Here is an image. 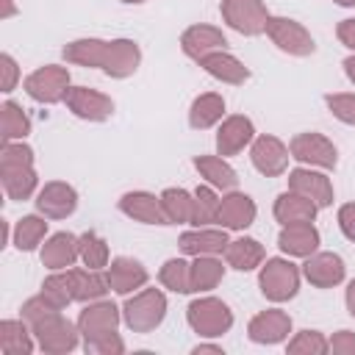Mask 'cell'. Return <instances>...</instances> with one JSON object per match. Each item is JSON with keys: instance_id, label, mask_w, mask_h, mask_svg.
Wrapping results in <instances>:
<instances>
[{"instance_id": "obj_1", "label": "cell", "mask_w": 355, "mask_h": 355, "mask_svg": "<svg viewBox=\"0 0 355 355\" xmlns=\"http://www.w3.org/2000/svg\"><path fill=\"white\" fill-rule=\"evenodd\" d=\"M0 183L8 200H28L36 191L33 150L25 141H3L0 147Z\"/></svg>"}, {"instance_id": "obj_2", "label": "cell", "mask_w": 355, "mask_h": 355, "mask_svg": "<svg viewBox=\"0 0 355 355\" xmlns=\"http://www.w3.org/2000/svg\"><path fill=\"white\" fill-rule=\"evenodd\" d=\"M166 316V297L161 288H141L122 305V322L133 333H150L155 330Z\"/></svg>"}, {"instance_id": "obj_3", "label": "cell", "mask_w": 355, "mask_h": 355, "mask_svg": "<svg viewBox=\"0 0 355 355\" xmlns=\"http://www.w3.org/2000/svg\"><path fill=\"white\" fill-rule=\"evenodd\" d=\"M189 327L202 338H219L233 327V311L216 297H197L186 308Z\"/></svg>"}, {"instance_id": "obj_4", "label": "cell", "mask_w": 355, "mask_h": 355, "mask_svg": "<svg viewBox=\"0 0 355 355\" xmlns=\"http://www.w3.org/2000/svg\"><path fill=\"white\" fill-rule=\"evenodd\" d=\"M261 294L272 302H288L300 291V269L288 258H266L258 272Z\"/></svg>"}, {"instance_id": "obj_5", "label": "cell", "mask_w": 355, "mask_h": 355, "mask_svg": "<svg viewBox=\"0 0 355 355\" xmlns=\"http://www.w3.org/2000/svg\"><path fill=\"white\" fill-rule=\"evenodd\" d=\"M33 330V338H36V347L47 355H67L78 347L80 341V330L78 324H72L61 311L42 319L39 324L31 327Z\"/></svg>"}, {"instance_id": "obj_6", "label": "cell", "mask_w": 355, "mask_h": 355, "mask_svg": "<svg viewBox=\"0 0 355 355\" xmlns=\"http://www.w3.org/2000/svg\"><path fill=\"white\" fill-rule=\"evenodd\" d=\"M119 322H122V308H116L114 302H108V300L86 302V308L78 316V330H80V338H83V349L92 347L94 341L116 333Z\"/></svg>"}, {"instance_id": "obj_7", "label": "cell", "mask_w": 355, "mask_h": 355, "mask_svg": "<svg viewBox=\"0 0 355 355\" xmlns=\"http://www.w3.org/2000/svg\"><path fill=\"white\" fill-rule=\"evenodd\" d=\"M25 92L31 100H36L42 105L64 103V97L69 92V69L58 67V64H44L25 78Z\"/></svg>"}, {"instance_id": "obj_8", "label": "cell", "mask_w": 355, "mask_h": 355, "mask_svg": "<svg viewBox=\"0 0 355 355\" xmlns=\"http://www.w3.org/2000/svg\"><path fill=\"white\" fill-rule=\"evenodd\" d=\"M222 19L227 22V28H233L241 36H261L266 33V22H269V11L263 0H222L219 3Z\"/></svg>"}, {"instance_id": "obj_9", "label": "cell", "mask_w": 355, "mask_h": 355, "mask_svg": "<svg viewBox=\"0 0 355 355\" xmlns=\"http://www.w3.org/2000/svg\"><path fill=\"white\" fill-rule=\"evenodd\" d=\"M288 153L294 161H300L302 166H313V169H336V164H338L336 144L327 136L313 133V130L297 133L288 141Z\"/></svg>"}, {"instance_id": "obj_10", "label": "cell", "mask_w": 355, "mask_h": 355, "mask_svg": "<svg viewBox=\"0 0 355 355\" xmlns=\"http://www.w3.org/2000/svg\"><path fill=\"white\" fill-rule=\"evenodd\" d=\"M266 36L272 39V44L288 55H297V58H305L316 50V42L311 36V31L297 22V19H288V17H269L266 22Z\"/></svg>"}, {"instance_id": "obj_11", "label": "cell", "mask_w": 355, "mask_h": 355, "mask_svg": "<svg viewBox=\"0 0 355 355\" xmlns=\"http://www.w3.org/2000/svg\"><path fill=\"white\" fill-rule=\"evenodd\" d=\"M64 103L78 119H86V122H105L114 114V100L89 86H69Z\"/></svg>"}, {"instance_id": "obj_12", "label": "cell", "mask_w": 355, "mask_h": 355, "mask_svg": "<svg viewBox=\"0 0 355 355\" xmlns=\"http://www.w3.org/2000/svg\"><path fill=\"white\" fill-rule=\"evenodd\" d=\"M288 158H291V153H288V147H286L277 136L263 133V136H255V139H252L250 161H252V166H255L263 178H277V175H283V172L288 169Z\"/></svg>"}, {"instance_id": "obj_13", "label": "cell", "mask_w": 355, "mask_h": 355, "mask_svg": "<svg viewBox=\"0 0 355 355\" xmlns=\"http://www.w3.org/2000/svg\"><path fill=\"white\" fill-rule=\"evenodd\" d=\"M36 211L47 219H67L78 208V191L64 180H50L36 191Z\"/></svg>"}, {"instance_id": "obj_14", "label": "cell", "mask_w": 355, "mask_h": 355, "mask_svg": "<svg viewBox=\"0 0 355 355\" xmlns=\"http://www.w3.org/2000/svg\"><path fill=\"white\" fill-rule=\"evenodd\" d=\"M291 333V316L280 308H266L255 313L247 324V336L255 344H280Z\"/></svg>"}, {"instance_id": "obj_15", "label": "cell", "mask_w": 355, "mask_h": 355, "mask_svg": "<svg viewBox=\"0 0 355 355\" xmlns=\"http://www.w3.org/2000/svg\"><path fill=\"white\" fill-rule=\"evenodd\" d=\"M252 139H255V125L250 116H244V114L225 116L216 130V155H222V158L236 155L247 144H252Z\"/></svg>"}, {"instance_id": "obj_16", "label": "cell", "mask_w": 355, "mask_h": 355, "mask_svg": "<svg viewBox=\"0 0 355 355\" xmlns=\"http://www.w3.org/2000/svg\"><path fill=\"white\" fill-rule=\"evenodd\" d=\"M288 189L313 200L319 208L333 205V183L324 172H316L313 166H297L288 172Z\"/></svg>"}, {"instance_id": "obj_17", "label": "cell", "mask_w": 355, "mask_h": 355, "mask_svg": "<svg viewBox=\"0 0 355 355\" xmlns=\"http://www.w3.org/2000/svg\"><path fill=\"white\" fill-rule=\"evenodd\" d=\"M255 200L244 191H227L222 200H219V211H216V225L225 227V230H244L255 222Z\"/></svg>"}, {"instance_id": "obj_18", "label": "cell", "mask_w": 355, "mask_h": 355, "mask_svg": "<svg viewBox=\"0 0 355 355\" xmlns=\"http://www.w3.org/2000/svg\"><path fill=\"white\" fill-rule=\"evenodd\" d=\"M302 275H305V280H308L311 286H316V288H333V286H338V283L344 280L347 266H344L341 255H336V252H319V250H316L313 255L305 258Z\"/></svg>"}, {"instance_id": "obj_19", "label": "cell", "mask_w": 355, "mask_h": 355, "mask_svg": "<svg viewBox=\"0 0 355 355\" xmlns=\"http://www.w3.org/2000/svg\"><path fill=\"white\" fill-rule=\"evenodd\" d=\"M180 47H183V53H186L191 61L200 64L205 55L225 50V47H227V39H225V33H222L219 28H214V25H191V28L183 31Z\"/></svg>"}, {"instance_id": "obj_20", "label": "cell", "mask_w": 355, "mask_h": 355, "mask_svg": "<svg viewBox=\"0 0 355 355\" xmlns=\"http://www.w3.org/2000/svg\"><path fill=\"white\" fill-rule=\"evenodd\" d=\"M119 211L141 225H169L161 197H155L150 191H125L119 197Z\"/></svg>"}, {"instance_id": "obj_21", "label": "cell", "mask_w": 355, "mask_h": 355, "mask_svg": "<svg viewBox=\"0 0 355 355\" xmlns=\"http://www.w3.org/2000/svg\"><path fill=\"white\" fill-rule=\"evenodd\" d=\"M67 64H78V67H89V69H105L108 55H111V42L105 39H75L69 44H64L61 50Z\"/></svg>"}, {"instance_id": "obj_22", "label": "cell", "mask_w": 355, "mask_h": 355, "mask_svg": "<svg viewBox=\"0 0 355 355\" xmlns=\"http://www.w3.org/2000/svg\"><path fill=\"white\" fill-rule=\"evenodd\" d=\"M105 275H108L111 291H114V294H122V297L133 294L136 288H144V286H147V277H150V275H147V269L141 266V261L128 258V255L114 258Z\"/></svg>"}, {"instance_id": "obj_23", "label": "cell", "mask_w": 355, "mask_h": 355, "mask_svg": "<svg viewBox=\"0 0 355 355\" xmlns=\"http://www.w3.org/2000/svg\"><path fill=\"white\" fill-rule=\"evenodd\" d=\"M277 247L288 258H308L319 250V230L313 222H297V225H283L277 236Z\"/></svg>"}, {"instance_id": "obj_24", "label": "cell", "mask_w": 355, "mask_h": 355, "mask_svg": "<svg viewBox=\"0 0 355 355\" xmlns=\"http://www.w3.org/2000/svg\"><path fill=\"white\" fill-rule=\"evenodd\" d=\"M227 230L225 227H194V230H186L178 244H180V252L183 255H219L225 252L227 247Z\"/></svg>"}, {"instance_id": "obj_25", "label": "cell", "mask_w": 355, "mask_h": 355, "mask_svg": "<svg viewBox=\"0 0 355 355\" xmlns=\"http://www.w3.org/2000/svg\"><path fill=\"white\" fill-rule=\"evenodd\" d=\"M42 263L50 269V272H58V269H72V263L80 258V250H78V236L61 230V233H53L50 239H44L42 244Z\"/></svg>"}, {"instance_id": "obj_26", "label": "cell", "mask_w": 355, "mask_h": 355, "mask_svg": "<svg viewBox=\"0 0 355 355\" xmlns=\"http://www.w3.org/2000/svg\"><path fill=\"white\" fill-rule=\"evenodd\" d=\"M316 211H319V205L313 202V200H308V197H302V194H297V191H283L277 200H275V208H272V214H275V219L280 222V225H297V222H313L316 219Z\"/></svg>"}, {"instance_id": "obj_27", "label": "cell", "mask_w": 355, "mask_h": 355, "mask_svg": "<svg viewBox=\"0 0 355 355\" xmlns=\"http://www.w3.org/2000/svg\"><path fill=\"white\" fill-rule=\"evenodd\" d=\"M141 64V50L133 39H111V55H108V64H105V75L108 78H130Z\"/></svg>"}, {"instance_id": "obj_28", "label": "cell", "mask_w": 355, "mask_h": 355, "mask_svg": "<svg viewBox=\"0 0 355 355\" xmlns=\"http://www.w3.org/2000/svg\"><path fill=\"white\" fill-rule=\"evenodd\" d=\"M200 67H202L211 78H216V80H222V83H230V86H241L244 80H250V69H247L233 53H227V50H219V53L205 55V58L200 61Z\"/></svg>"}, {"instance_id": "obj_29", "label": "cell", "mask_w": 355, "mask_h": 355, "mask_svg": "<svg viewBox=\"0 0 355 355\" xmlns=\"http://www.w3.org/2000/svg\"><path fill=\"white\" fill-rule=\"evenodd\" d=\"M225 263L236 272H252L263 263L266 252H263V244L258 239H250V236H241L236 241H227L225 247Z\"/></svg>"}, {"instance_id": "obj_30", "label": "cell", "mask_w": 355, "mask_h": 355, "mask_svg": "<svg viewBox=\"0 0 355 355\" xmlns=\"http://www.w3.org/2000/svg\"><path fill=\"white\" fill-rule=\"evenodd\" d=\"M194 169H197L200 178H205V183L214 186V189L233 191V189L239 186L236 169H233L222 155H197V158H194Z\"/></svg>"}, {"instance_id": "obj_31", "label": "cell", "mask_w": 355, "mask_h": 355, "mask_svg": "<svg viewBox=\"0 0 355 355\" xmlns=\"http://www.w3.org/2000/svg\"><path fill=\"white\" fill-rule=\"evenodd\" d=\"M33 330L25 319H3L0 322V349L3 355H31L33 352Z\"/></svg>"}, {"instance_id": "obj_32", "label": "cell", "mask_w": 355, "mask_h": 355, "mask_svg": "<svg viewBox=\"0 0 355 355\" xmlns=\"http://www.w3.org/2000/svg\"><path fill=\"white\" fill-rule=\"evenodd\" d=\"M225 116V97L216 92H205L200 97H194L191 108H189V125L194 130H208L216 122H222Z\"/></svg>"}, {"instance_id": "obj_33", "label": "cell", "mask_w": 355, "mask_h": 355, "mask_svg": "<svg viewBox=\"0 0 355 355\" xmlns=\"http://www.w3.org/2000/svg\"><path fill=\"white\" fill-rule=\"evenodd\" d=\"M72 283H75V302H94L103 300L111 291L108 275L100 269H72Z\"/></svg>"}, {"instance_id": "obj_34", "label": "cell", "mask_w": 355, "mask_h": 355, "mask_svg": "<svg viewBox=\"0 0 355 355\" xmlns=\"http://www.w3.org/2000/svg\"><path fill=\"white\" fill-rule=\"evenodd\" d=\"M44 219L47 216H36V214H28V216L17 219V225L11 230V241L19 252H33L44 241V236H47V222Z\"/></svg>"}, {"instance_id": "obj_35", "label": "cell", "mask_w": 355, "mask_h": 355, "mask_svg": "<svg viewBox=\"0 0 355 355\" xmlns=\"http://www.w3.org/2000/svg\"><path fill=\"white\" fill-rule=\"evenodd\" d=\"M31 133V119L19 103L6 100L0 105V139L3 141H22Z\"/></svg>"}, {"instance_id": "obj_36", "label": "cell", "mask_w": 355, "mask_h": 355, "mask_svg": "<svg viewBox=\"0 0 355 355\" xmlns=\"http://www.w3.org/2000/svg\"><path fill=\"white\" fill-rule=\"evenodd\" d=\"M161 205L169 219V225H191L194 214V191L186 189H164L161 191Z\"/></svg>"}, {"instance_id": "obj_37", "label": "cell", "mask_w": 355, "mask_h": 355, "mask_svg": "<svg viewBox=\"0 0 355 355\" xmlns=\"http://www.w3.org/2000/svg\"><path fill=\"white\" fill-rule=\"evenodd\" d=\"M225 266L216 255H197L191 263V291H211L222 283Z\"/></svg>"}, {"instance_id": "obj_38", "label": "cell", "mask_w": 355, "mask_h": 355, "mask_svg": "<svg viewBox=\"0 0 355 355\" xmlns=\"http://www.w3.org/2000/svg\"><path fill=\"white\" fill-rule=\"evenodd\" d=\"M55 308H67L69 302H75V283H72V269H58L53 275H47L42 280V291Z\"/></svg>"}, {"instance_id": "obj_39", "label": "cell", "mask_w": 355, "mask_h": 355, "mask_svg": "<svg viewBox=\"0 0 355 355\" xmlns=\"http://www.w3.org/2000/svg\"><path fill=\"white\" fill-rule=\"evenodd\" d=\"M158 280L164 288H169L175 294H191V263L183 258H169L161 266Z\"/></svg>"}, {"instance_id": "obj_40", "label": "cell", "mask_w": 355, "mask_h": 355, "mask_svg": "<svg viewBox=\"0 0 355 355\" xmlns=\"http://www.w3.org/2000/svg\"><path fill=\"white\" fill-rule=\"evenodd\" d=\"M216 211H219V197L214 186H197L194 189V214H191V225L194 227H208L216 222Z\"/></svg>"}, {"instance_id": "obj_41", "label": "cell", "mask_w": 355, "mask_h": 355, "mask_svg": "<svg viewBox=\"0 0 355 355\" xmlns=\"http://www.w3.org/2000/svg\"><path fill=\"white\" fill-rule=\"evenodd\" d=\"M78 250H80V261L89 269H103L108 266V244L105 239H100L94 230H86L83 236H78Z\"/></svg>"}, {"instance_id": "obj_42", "label": "cell", "mask_w": 355, "mask_h": 355, "mask_svg": "<svg viewBox=\"0 0 355 355\" xmlns=\"http://www.w3.org/2000/svg\"><path fill=\"white\" fill-rule=\"evenodd\" d=\"M286 349L291 355H324L330 349V341L319 333V330H300L288 344Z\"/></svg>"}, {"instance_id": "obj_43", "label": "cell", "mask_w": 355, "mask_h": 355, "mask_svg": "<svg viewBox=\"0 0 355 355\" xmlns=\"http://www.w3.org/2000/svg\"><path fill=\"white\" fill-rule=\"evenodd\" d=\"M324 105H327V111H330L338 122L355 128V94H349V92L324 94Z\"/></svg>"}, {"instance_id": "obj_44", "label": "cell", "mask_w": 355, "mask_h": 355, "mask_svg": "<svg viewBox=\"0 0 355 355\" xmlns=\"http://www.w3.org/2000/svg\"><path fill=\"white\" fill-rule=\"evenodd\" d=\"M17 80H19V67H17V61H14L8 53H3V55H0V92L11 94V92L17 89Z\"/></svg>"}, {"instance_id": "obj_45", "label": "cell", "mask_w": 355, "mask_h": 355, "mask_svg": "<svg viewBox=\"0 0 355 355\" xmlns=\"http://www.w3.org/2000/svg\"><path fill=\"white\" fill-rule=\"evenodd\" d=\"M86 352H94V355H122L125 352V344H122L119 333H111V336L94 341L92 347H86Z\"/></svg>"}, {"instance_id": "obj_46", "label": "cell", "mask_w": 355, "mask_h": 355, "mask_svg": "<svg viewBox=\"0 0 355 355\" xmlns=\"http://www.w3.org/2000/svg\"><path fill=\"white\" fill-rule=\"evenodd\" d=\"M330 352L336 355H355V333L352 330H338L330 338Z\"/></svg>"}, {"instance_id": "obj_47", "label": "cell", "mask_w": 355, "mask_h": 355, "mask_svg": "<svg viewBox=\"0 0 355 355\" xmlns=\"http://www.w3.org/2000/svg\"><path fill=\"white\" fill-rule=\"evenodd\" d=\"M338 227L341 233L355 244V202H344L338 208Z\"/></svg>"}, {"instance_id": "obj_48", "label": "cell", "mask_w": 355, "mask_h": 355, "mask_svg": "<svg viewBox=\"0 0 355 355\" xmlns=\"http://www.w3.org/2000/svg\"><path fill=\"white\" fill-rule=\"evenodd\" d=\"M336 36H338V42L344 47H349L355 53V17L352 19H341L338 28H336Z\"/></svg>"}, {"instance_id": "obj_49", "label": "cell", "mask_w": 355, "mask_h": 355, "mask_svg": "<svg viewBox=\"0 0 355 355\" xmlns=\"http://www.w3.org/2000/svg\"><path fill=\"white\" fill-rule=\"evenodd\" d=\"M344 302H347V311L349 316H355V280L347 286V294H344Z\"/></svg>"}, {"instance_id": "obj_50", "label": "cell", "mask_w": 355, "mask_h": 355, "mask_svg": "<svg viewBox=\"0 0 355 355\" xmlns=\"http://www.w3.org/2000/svg\"><path fill=\"white\" fill-rule=\"evenodd\" d=\"M191 352H194V355H202V352H214V355H225L219 344H197V347H194Z\"/></svg>"}, {"instance_id": "obj_51", "label": "cell", "mask_w": 355, "mask_h": 355, "mask_svg": "<svg viewBox=\"0 0 355 355\" xmlns=\"http://www.w3.org/2000/svg\"><path fill=\"white\" fill-rule=\"evenodd\" d=\"M341 67H344V75L349 78V83H355V55H347Z\"/></svg>"}, {"instance_id": "obj_52", "label": "cell", "mask_w": 355, "mask_h": 355, "mask_svg": "<svg viewBox=\"0 0 355 355\" xmlns=\"http://www.w3.org/2000/svg\"><path fill=\"white\" fill-rule=\"evenodd\" d=\"M17 14V6H14V0H3V11H0V19H8V17H14Z\"/></svg>"}, {"instance_id": "obj_53", "label": "cell", "mask_w": 355, "mask_h": 355, "mask_svg": "<svg viewBox=\"0 0 355 355\" xmlns=\"http://www.w3.org/2000/svg\"><path fill=\"white\" fill-rule=\"evenodd\" d=\"M336 6H341V8H355V0H333Z\"/></svg>"}, {"instance_id": "obj_54", "label": "cell", "mask_w": 355, "mask_h": 355, "mask_svg": "<svg viewBox=\"0 0 355 355\" xmlns=\"http://www.w3.org/2000/svg\"><path fill=\"white\" fill-rule=\"evenodd\" d=\"M119 3H128V6H139V3H147V0H119Z\"/></svg>"}]
</instances>
